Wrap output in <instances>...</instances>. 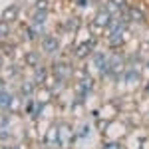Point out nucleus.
Masks as SVG:
<instances>
[{
    "label": "nucleus",
    "mask_w": 149,
    "mask_h": 149,
    "mask_svg": "<svg viewBox=\"0 0 149 149\" xmlns=\"http://www.w3.org/2000/svg\"><path fill=\"white\" fill-rule=\"evenodd\" d=\"M129 135H131V129H129V125H127L121 117L109 121V123L105 125V129L100 133L102 139H107V141H123V143L127 141Z\"/></svg>",
    "instance_id": "1"
},
{
    "label": "nucleus",
    "mask_w": 149,
    "mask_h": 149,
    "mask_svg": "<svg viewBox=\"0 0 149 149\" xmlns=\"http://www.w3.org/2000/svg\"><path fill=\"white\" fill-rule=\"evenodd\" d=\"M74 70H76V64L72 60H64V58H54L50 62V72L56 80L64 81V84H72V78H74Z\"/></svg>",
    "instance_id": "2"
},
{
    "label": "nucleus",
    "mask_w": 149,
    "mask_h": 149,
    "mask_svg": "<svg viewBox=\"0 0 149 149\" xmlns=\"http://www.w3.org/2000/svg\"><path fill=\"white\" fill-rule=\"evenodd\" d=\"M38 50H40L46 58H56L58 52L62 50V40H60V36H56L54 32H48L46 36L40 38Z\"/></svg>",
    "instance_id": "3"
},
{
    "label": "nucleus",
    "mask_w": 149,
    "mask_h": 149,
    "mask_svg": "<svg viewBox=\"0 0 149 149\" xmlns=\"http://www.w3.org/2000/svg\"><path fill=\"white\" fill-rule=\"evenodd\" d=\"M86 115H88V105L72 97V103H70V107H68V117L74 123H78V121L86 119Z\"/></svg>",
    "instance_id": "4"
},
{
    "label": "nucleus",
    "mask_w": 149,
    "mask_h": 149,
    "mask_svg": "<svg viewBox=\"0 0 149 149\" xmlns=\"http://www.w3.org/2000/svg\"><path fill=\"white\" fill-rule=\"evenodd\" d=\"M16 92L22 95L24 100H30V97H34L36 92H38V84H36L30 76L28 78H22V80L18 81V90Z\"/></svg>",
    "instance_id": "5"
},
{
    "label": "nucleus",
    "mask_w": 149,
    "mask_h": 149,
    "mask_svg": "<svg viewBox=\"0 0 149 149\" xmlns=\"http://www.w3.org/2000/svg\"><path fill=\"white\" fill-rule=\"evenodd\" d=\"M50 74H52V72H50V64L42 62L40 66H36V68L32 70V76H30V78H32V80L38 84V88H40V86L46 84V80L50 78Z\"/></svg>",
    "instance_id": "6"
},
{
    "label": "nucleus",
    "mask_w": 149,
    "mask_h": 149,
    "mask_svg": "<svg viewBox=\"0 0 149 149\" xmlns=\"http://www.w3.org/2000/svg\"><path fill=\"white\" fill-rule=\"evenodd\" d=\"M20 4H10V6H6L2 14H0V22H6V24H14L18 22V18H20Z\"/></svg>",
    "instance_id": "7"
},
{
    "label": "nucleus",
    "mask_w": 149,
    "mask_h": 149,
    "mask_svg": "<svg viewBox=\"0 0 149 149\" xmlns=\"http://www.w3.org/2000/svg\"><path fill=\"white\" fill-rule=\"evenodd\" d=\"M44 54L40 52V50H28L26 54H24V66L30 70H34L36 66H40L42 62H44Z\"/></svg>",
    "instance_id": "8"
},
{
    "label": "nucleus",
    "mask_w": 149,
    "mask_h": 149,
    "mask_svg": "<svg viewBox=\"0 0 149 149\" xmlns=\"http://www.w3.org/2000/svg\"><path fill=\"white\" fill-rule=\"evenodd\" d=\"M111 20H113V16L105 10V8H100V10L93 14V20H92V22L95 24L97 28H102L103 32H105V28L109 26V22H111Z\"/></svg>",
    "instance_id": "9"
},
{
    "label": "nucleus",
    "mask_w": 149,
    "mask_h": 149,
    "mask_svg": "<svg viewBox=\"0 0 149 149\" xmlns=\"http://www.w3.org/2000/svg\"><path fill=\"white\" fill-rule=\"evenodd\" d=\"M93 131V123L92 121H78L76 123V135H78V141H86V139L92 135Z\"/></svg>",
    "instance_id": "10"
},
{
    "label": "nucleus",
    "mask_w": 149,
    "mask_h": 149,
    "mask_svg": "<svg viewBox=\"0 0 149 149\" xmlns=\"http://www.w3.org/2000/svg\"><path fill=\"white\" fill-rule=\"evenodd\" d=\"M127 14H129L131 24H145L147 22V12H143L139 6H135V4H131V6L127 8Z\"/></svg>",
    "instance_id": "11"
},
{
    "label": "nucleus",
    "mask_w": 149,
    "mask_h": 149,
    "mask_svg": "<svg viewBox=\"0 0 149 149\" xmlns=\"http://www.w3.org/2000/svg\"><path fill=\"white\" fill-rule=\"evenodd\" d=\"M12 97H14V92H12V90L8 88V86H6L4 90H0V113L8 111V107H10Z\"/></svg>",
    "instance_id": "12"
},
{
    "label": "nucleus",
    "mask_w": 149,
    "mask_h": 149,
    "mask_svg": "<svg viewBox=\"0 0 149 149\" xmlns=\"http://www.w3.org/2000/svg\"><path fill=\"white\" fill-rule=\"evenodd\" d=\"M64 28H66L68 34H76V32L81 28V18L76 16V14H74V16H68V18L64 20Z\"/></svg>",
    "instance_id": "13"
},
{
    "label": "nucleus",
    "mask_w": 149,
    "mask_h": 149,
    "mask_svg": "<svg viewBox=\"0 0 149 149\" xmlns=\"http://www.w3.org/2000/svg\"><path fill=\"white\" fill-rule=\"evenodd\" d=\"M48 20H50V10H34L32 8L30 24H48Z\"/></svg>",
    "instance_id": "14"
},
{
    "label": "nucleus",
    "mask_w": 149,
    "mask_h": 149,
    "mask_svg": "<svg viewBox=\"0 0 149 149\" xmlns=\"http://www.w3.org/2000/svg\"><path fill=\"white\" fill-rule=\"evenodd\" d=\"M97 149H127L123 141H107V139H100Z\"/></svg>",
    "instance_id": "15"
},
{
    "label": "nucleus",
    "mask_w": 149,
    "mask_h": 149,
    "mask_svg": "<svg viewBox=\"0 0 149 149\" xmlns=\"http://www.w3.org/2000/svg\"><path fill=\"white\" fill-rule=\"evenodd\" d=\"M12 24H6V22H0V42H4V40H8L12 36Z\"/></svg>",
    "instance_id": "16"
},
{
    "label": "nucleus",
    "mask_w": 149,
    "mask_h": 149,
    "mask_svg": "<svg viewBox=\"0 0 149 149\" xmlns=\"http://www.w3.org/2000/svg\"><path fill=\"white\" fill-rule=\"evenodd\" d=\"M34 10H50L52 8V0H34Z\"/></svg>",
    "instance_id": "17"
},
{
    "label": "nucleus",
    "mask_w": 149,
    "mask_h": 149,
    "mask_svg": "<svg viewBox=\"0 0 149 149\" xmlns=\"http://www.w3.org/2000/svg\"><path fill=\"white\" fill-rule=\"evenodd\" d=\"M74 2H76V6H78V8H86L90 0H74Z\"/></svg>",
    "instance_id": "18"
},
{
    "label": "nucleus",
    "mask_w": 149,
    "mask_h": 149,
    "mask_svg": "<svg viewBox=\"0 0 149 149\" xmlns=\"http://www.w3.org/2000/svg\"><path fill=\"white\" fill-rule=\"evenodd\" d=\"M147 119H149V111H147Z\"/></svg>",
    "instance_id": "19"
}]
</instances>
